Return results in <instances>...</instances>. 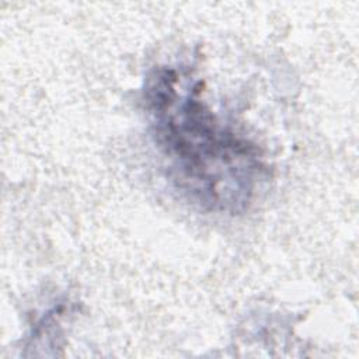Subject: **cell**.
Masks as SVG:
<instances>
[{"label": "cell", "instance_id": "6da1fadb", "mask_svg": "<svg viewBox=\"0 0 359 359\" xmlns=\"http://www.w3.org/2000/svg\"><path fill=\"white\" fill-rule=\"evenodd\" d=\"M144 95L180 187L215 210L244 208L262 170L257 147L222 125L198 98L199 90L181 86L172 69L156 70Z\"/></svg>", "mask_w": 359, "mask_h": 359}]
</instances>
